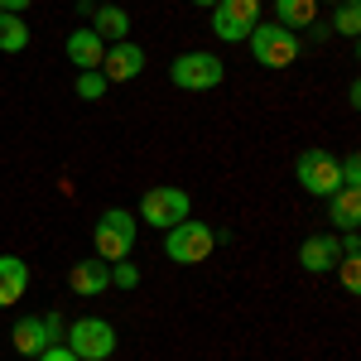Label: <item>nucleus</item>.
Segmentation results:
<instances>
[{
  "mask_svg": "<svg viewBox=\"0 0 361 361\" xmlns=\"http://www.w3.org/2000/svg\"><path fill=\"white\" fill-rule=\"evenodd\" d=\"M44 333H49V342H63L68 328H63V318H58V313H44Z\"/></svg>",
  "mask_w": 361,
  "mask_h": 361,
  "instance_id": "obj_26",
  "label": "nucleus"
},
{
  "mask_svg": "<svg viewBox=\"0 0 361 361\" xmlns=\"http://www.w3.org/2000/svg\"><path fill=\"white\" fill-rule=\"evenodd\" d=\"M106 87H111V82H106L97 68H92V73H78V97H82V102H102Z\"/></svg>",
  "mask_w": 361,
  "mask_h": 361,
  "instance_id": "obj_21",
  "label": "nucleus"
},
{
  "mask_svg": "<svg viewBox=\"0 0 361 361\" xmlns=\"http://www.w3.org/2000/svg\"><path fill=\"white\" fill-rule=\"evenodd\" d=\"M222 78H226V63L217 54H202V49H188L169 63V82L178 92H212V87H222Z\"/></svg>",
  "mask_w": 361,
  "mask_h": 361,
  "instance_id": "obj_2",
  "label": "nucleus"
},
{
  "mask_svg": "<svg viewBox=\"0 0 361 361\" xmlns=\"http://www.w3.org/2000/svg\"><path fill=\"white\" fill-rule=\"evenodd\" d=\"M0 15H5V10H0Z\"/></svg>",
  "mask_w": 361,
  "mask_h": 361,
  "instance_id": "obj_31",
  "label": "nucleus"
},
{
  "mask_svg": "<svg viewBox=\"0 0 361 361\" xmlns=\"http://www.w3.org/2000/svg\"><path fill=\"white\" fill-rule=\"evenodd\" d=\"M337 164H342V183H347V188H361V159L357 154H347V159H337Z\"/></svg>",
  "mask_w": 361,
  "mask_h": 361,
  "instance_id": "obj_25",
  "label": "nucleus"
},
{
  "mask_svg": "<svg viewBox=\"0 0 361 361\" xmlns=\"http://www.w3.org/2000/svg\"><path fill=\"white\" fill-rule=\"evenodd\" d=\"M217 5H222V10H226V15H231L241 29H246V34L260 25V0H217Z\"/></svg>",
  "mask_w": 361,
  "mask_h": 361,
  "instance_id": "obj_18",
  "label": "nucleus"
},
{
  "mask_svg": "<svg viewBox=\"0 0 361 361\" xmlns=\"http://www.w3.org/2000/svg\"><path fill=\"white\" fill-rule=\"evenodd\" d=\"M68 284H73V294H82V299H102V294L111 289V265H106L102 255L78 260V265L68 270Z\"/></svg>",
  "mask_w": 361,
  "mask_h": 361,
  "instance_id": "obj_9",
  "label": "nucleus"
},
{
  "mask_svg": "<svg viewBox=\"0 0 361 361\" xmlns=\"http://www.w3.org/2000/svg\"><path fill=\"white\" fill-rule=\"evenodd\" d=\"M333 29L342 34V39H357V34H361V5H357V0H342V5H337Z\"/></svg>",
  "mask_w": 361,
  "mask_h": 361,
  "instance_id": "obj_19",
  "label": "nucleus"
},
{
  "mask_svg": "<svg viewBox=\"0 0 361 361\" xmlns=\"http://www.w3.org/2000/svg\"><path fill=\"white\" fill-rule=\"evenodd\" d=\"M111 284H116V289H135L140 270L130 265V260H111Z\"/></svg>",
  "mask_w": 361,
  "mask_h": 361,
  "instance_id": "obj_23",
  "label": "nucleus"
},
{
  "mask_svg": "<svg viewBox=\"0 0 361 361\" xmlns=\"http://www.w3.org/2000/svg\"><path fill=\"white\" fill-rule=\"evenodd\" d=\"M313 20H318V0H275V25L308 29Z\"/></svg>",
  "mask_w": 361,
  "mask_h": 361,
  "instance_id": "obj_16",
  "label": "nucleus"
},
{
  "mask_svg": "<svg viewBox=\"0 0 361 361\" xmlns=\"http://www.w3.org/2000/svg\"><path fill=\"white\" fill-rule=\"evenodd\" d=\"M294 173H299L304 193H313V197H333L342 188V164H337V154H328V149H304Z\"/></svg>",
  "mask_w": 361,
  "mask_h": 361,
  "instance_id": "obj_7",
  "label": "nucleus"
},
{
  "mask_svg": "<svg viewBox=\"0 0 361 361\" xmlns=\"http://www.w3.org/2000/svg\"><path fill=\"white\" fill-rule=\"evenodd\" d=\"M212 246H217V231L207 222H193V217H183L178 226L164 231V255L178 265H202L212 255Z\"/></svg>",
  "mask_w": 361,
  "mask_h": 361,
  "instance_id": "obj_5",
  "label": "nucleus"
},
{
  "mask_svg": "<svg viewBox=\"0 0 361 361\" xmlns=\"http://www.w3.org/2000/svg\"><path fill=\"white\" fill-rule=\"evenodd\" d=\"M0 10H5V15H25L29 0H0Z\"/></svg>",
  "mask_w": 361,
  "mask_h": 361,
  "instance_id": "obj_27",
  "label": "nucleus"
},
{
  "mask_svg": "<svg viewBox=\"0 0 361 361\" xmlns=\"http://www.w3.org/2000/svg\"><path fill=\"white\" fill-rule=\"evenodd\" d=\"M34 361H82V357H78L68 342H49V347H44V352H39Z\"/></svg>",
  "mask_w": 361,
  "mask_h": 361,
  "instance_id": "obj_24",
  "label": "nucleus"
},
{
  "mask_svg": "<svg viewBox=\"0 0 361 361\" xmlns=\"http://www.w3.org/2000/svg\"><path fill=\"white\" fill-rule=\"evenodd\" d=\"M193 212V197L183 193L178 183H154L149 193L140 197V222L154 226V231H169V226H178L183 217Z\"/></svg>",
  "mask_w": 361,
  "mask_h": 361,
  "instance_id": "obj_4",
  "label": "nucleus"
},
{
  "mask_svg": "<svg viewBox=\"0 0 361 361\" xmlns=\"http://www.w3.org/2000/svg\"><path fill=\"white\" fill-rule=\"evenodd\" d=\"M246 49H250V58H255L260 68H289V63L299 58V34L275 25V20H270V25L260 20V25L246 34Z\"/></svg>",
  "mask_w": 361,
  "mask_h": 361,
  "instance_id": "obj_3",
  "label": "nucleus"
},
{
  "mask_svg": "<svg viewBox=\"0 0 361 361\" xmlns=\"http://www.w3.org/2000/svg\"><path fill=\"white\" fill-rule=\"evenodd\" d=\"M87 29H92L102 44H121V39H130V15H126L121 5H97Z\"/></svg>",
  "mask_w": 361,
  "mask_h": 361,
  "instance_id": "obj_13",
  "label": "nucleus"
},
{
  "mask_svg": "<svg viewBox=\"0 0 361 361\" xmlns=\"http://www.w3.org/2000/svg\"><path fill=\"white\" fill-rule=\"evenodd\" d=\"M337 275H342V289L347 294H357L361 289V255H342L337 260Z\"/></svg>",
  "mask_w": 361,
  "mask_h": 361,
  "instance_id": "obj_22",
  "label": "nucleus"
},
{
  "mask_svg": "<svg viewBox=\"0 0 361 361\" xmlns=\"http://www.w3.org/2000/svg\"><path fill=\"white\" fill-rule=\"evenodd\" d=\"M25 49H29L25 15H0V54H25Z\"/></svg>",
  "mask_w": 361,
  "mask_h": 361,
  "instance_id": "obj_17",
  "label": "nucleus"
},
{
  "mask_svg": "<svg viewBox=\"0 0 361 361\" xmlns=\"http://www.w3.org/2000/svg\"><path fill=\"white\" fill-rule=\"evenodd\" d=\"M318 5H323V0H318ZM328 5H342V0H328Z\"/></svg>",
  "mask_w": 361,
  "mask_h": 361,
  "instance_id": "obj_30",
  "label": "nucleus"
},
{
  "mask_svg": "<svg viewBox=\"0 0 361 361\" xmlns=\"http://www.w3.org/2000/svg\"><path fill=\"white\" fill-rule=\"evenodd\" d=\"M145 73V49L130 44V39H121V44H106V58H102V78L106 82H130Z\"/></svg>",
  "mask_w": 361,
  "mask_h": 361,
  "instance_id": "obj_8",
  "label": "nucleus"
},
{
  "mask_svg": "<svg viewBox=\"0 0 361 361\" xmlns=\"http://www.w3.org/2000/svg\"><path fill=\"white\" fill-rule=\"evenodd\" d=\"M337 260H342V241H337L333 231H318V236H308L304 246H299V265H304L308 275H328Z\"/></svg>",
  "mask_w": 361,
  "mask_h": 361,
  "instance_id": "obj_10",
  "label": "nucleus"
},
{
  "mask_svg": "<svg viewBox=\"0 0 361 361\" xmlns=\"http://www.w3.org/2000/svg\"><path fill=\"white\" fill-rule=\"evenodd\" d=\"M92 5H116V0H92Z\"/></svg>",
  "mask_w": 361,
  "mask_h": 361,
  "instance_id": "obj_29",
  "label": "nucleus"
},
{
  "mask_svg": "<svg viewBox=\"0 0 361 361\" xmlns=\"http://www.w3.org/2000/svg\"><path fill=\"white\" fill-rule=\"evenodd\" d=\"M63 49H68V58H73V68H78V73H92V68L102 73V58H106V44H102V39H97L92 29H73Z\"/></svg>",
  "mask_w": 361,
  "mask_h": 361,
  "instance_id": "obj_11",
  "label": "nucleus"
},
{
  "mask_svg": "<svg viewBox=\"0 0 361 361\" xmlns=\"http://www.w3.org/2000/svg\"><path fill=\"white\" fill-rule=\"evenodd\" d=\"M63 342L78 352L82 361H106L116 357V328L106 318H78V323H68V333Z\"/></svg>",
  "mask_w": 361,
  "mask_h": 361,
  "instance_id": "obj_6",
  "label": "nucleus"
},
{
  "mask_svg": "<svg viewBox=\"0 0 361 361\" xmlns=\"http://www.w3.org/2000/svg\"><path fill=\"white\" fill-rule=\"evenodd\" d=\"M212 34H217L222 44H246V29L236 25V20L226 15L222 5H212Z\"/></svg>",
  "mask_w": 361,
  "mask_h": 361,
  "instance_id": "obj_20",
  "label": "nucleus"
},
{
  "mask_svg": "<svg viewBox=\"0 0 361 361\" xmlns=\"http://www.w3.org/2000/svg\"><path fill=\"white\" fill-rule=\"evenodd\" d=\"M328 222H333V231H357L361 226V188H337L333 197H328Z\"/></svg>",
  "mask_w": 361,
  "mask_h": 361,
  "instance_id": "obj_12",
  "label": "nucleus"
},
{
  "mask_svg": "<svg viewBox=\"0 0 361 361\" xmlns=\"http://www.w3.org/2000/svg\"><path fill=\"white\" fill-rule=\"evenodd\" d=\"M10 347L20 352V357H39L44 347H49V333H44V318H20L15 328H10Z\"/></svg>",
  "mask_w": 361,
  "mask_h": 361,
  "instance_id": "obj_15",
  "label": "nucleus"
},
{
  "mask_svg": "<svg viewBox=\"0 0 361 361\" xmlns=\"http://www.w3.org/2000/svg\"><path fill=\"white\" fill-rule=\"evenodd\" d=\"M135 236H140V217L126 212V207H106L102 222L92 226V246H97V255H102L106 265H111V260H130Z\"/></svg>",
  "mask_w": 361,
  "mask_h": 361,
  "instance_id": "obj_1",
  "label": "nucleus"
},
{
  "mask_svg": "<svg viewBox=\"0 0 361 361\" xmlns=\"http://www.w3.org/2000/svg\"><path fill=\"white\" fill-rule=\"evenodd\" d=\"M29 289V265L20 255H0V308L20 304Z\"/></svg>",
  "mask_w": 361,
  "mask_h": 361,
  "instance_id": "obj_14",
  "label": "nucleus"
},
{
  "mask_svg": "<svg viewBox=\"0 0 361 361\" xmlns=\"http://www.w3.org/2000/svg\"><path fill=\"white\" fill-rule=\"evenodd\" d=\"M193 5H202V10H212V5H217V0H193Z\"/></svg>",
  "mask_w": 361,
  "mask_h": 361,
  "instance_id": "obj_28",
  "label": "nucleus"
}]
</instances>
